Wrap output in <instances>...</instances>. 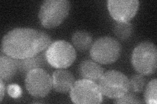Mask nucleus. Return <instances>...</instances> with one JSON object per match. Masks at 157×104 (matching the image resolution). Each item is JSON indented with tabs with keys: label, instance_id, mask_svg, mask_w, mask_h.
<instances>
[{
	"label": "nucleus",
	"instance_id": "nucleus-1",
	"mask_svg": "<svg viewBox=\"0 0 157 104\" xmlns=\"http://www.w3.org/2000/svg\"><path fill=\"white\" fill-rule=\"evenodd\" d=\"M51 38L43 31L18 27L13 29L2 41L1 50L15 59H25L37 56L50 46Z\"/></svg>",
	"mask_w": 157,
	"mask_h": 104
},
{
	"label": "nucleus",
	"instance_id": "nucleus-2",
	"mask_svg": "<svg viewBox=\"0 0 157 104\" xmlns=\"http://www.w3.org/2000/svg\"><path fill=\"white\" fill-rule=\"evenodd\" d=\"M132 64L136 72L143 76H151L157 68V49L149 41L140 43L132 54Z\"/></svg>",
	"mask_w": 157,
	"mask_h": 104
},
{
	"label": "nucleus",
	"instance_id": "nucleus-3",
	"mask_svg": "<svg viewBox=\"0 0 157 104\" xmlns=\"http://www.w3.org/2000/svg\"><path fill=\"white\" fill-rule=\"evenodd\" d=\"M71 3L67 0H47L39 10V19L42 26L55 28L65 20L70 11Z\"/></svg>",
	"mask_w": 157,
	"mask_h": 104
},
{
	"label": "nucleus",
	"instance_id": "nucleus-4",
	"mask_svg": "<svg viewBox=\"0 0 157 104\" xmlns=\"http://www.w3.org/2000/svg\"><path fill=\"white\" fill-rule=\"evenodd\" d=\"M47 62L53 68L65 69L74 63L77 53L73 45L66 41L52 42L45 52Z\"/></svg>",
	"mask_w": 157,
	"mask_h": 104
},
{
	"label": "nucleus",
	"instance_id": "nucleus-5",
	"mask_svg": "<svg viewBox=\"0 0 157 104\" xmlns=\"http://www.w3.org/2000/svg\"><path fill=\"white\" fill-rule=\"evenodd\" d=\"M98 82L102 95L109 98H120L130 91L128 77L117 70L107 71Z\"/></svg>",
	"mask_w": 157,
	"mask_h": 104
},
{
	"label": "nucleus",
	"instance_id": "nucleus-6",
	"mask_svg": "<svg viewBox=\"0 0 157 104\" xmlns=\"http://www.w3.org/2000/svg\"><path fill=\"white\" fill-rule=\"evenodd\" d=\"M121 45L117 39L110 37L99 38L92 44L90 49L92 60L101 64L117 61L121 53Z\"/></svg>",
	"mask_w": 157,
	"mask_h": 104
},
{
	"label": "nucleus",
	"instance_id": "nucleus-7",
	"mask_svg": "<svg viewBox=\"0 0 157 104\" xmlns=\"http://www.w3.org/2000/svg\"><path fill=\"white\" fill-rule=\"evenodd\" d=\"M70 98L77 104H98L103 102L98 84L86 79L75 81L70 90Z\"/></svg>",
	"mask_w": 157,
	"mask_h": 104
},
{
	"label": "nucleus",
	"instance_id": "nucleus-8",
	"mask_svg": "<svg viewBox=\"0 0 157 104\" xmlns=\"http://www.w3.org/2000/svg\"><path fill=\"white\" fill-rule=\"evenodd\" d=\"M25 87L31 96L37 98L46 97L52 88V79L41 68L33 69L26 74Z\"/></svg>",
	"mask_w": 157,
	"mask_h": 104
},
{
	"label": "nucleus",
	"instance_id": "nucleus-9",
	"mask_svg": "<svg viewBox=\"0 0 157 104\" xmlns=\"http://www.w3.org/2000/svg\"><path fill=\"white\" fill-rule=\"evenodd\" d=\"M138 0H109L107 9L111 16L118 22H128L137 14Z\"/></svg>",
	"mask_w": 157,
	"mask_h": 104
},
{
	"label": "nucleus",
	"instance_id": "nucleus-10",
	"mask_svg": "<svg viewBox=\"0 0 157 104\" xmlns=\"http://www.w3.org/2000/svg\"><path fill=\"white\" fill-rule=\"evenodd\" d=\"M52 88L59 93H66L70 91L75 83V77L70 71L58 69L52 74Z\"/></svg>",
	"mask_w": 157,
	"mask_h": 104
},
{
	"label": "nucleus",
	"instance_id": "nucleus-11",
	"mask_svg": "<svg viewBox=\"0 0 157 104\" xmlns=\"http://www.w3.org/2000/svg\"><path fill=\"white\" fill-rule=\"evenodd\" d=\"M78 72L83 79L97 82L104 74V70L94 61L85 60L80 63Z\"/></svg>",
	"mask_w": 157,
	"mask_h": 104
},
{
	"label": "nucleus",
	"instance_id": "nucleus-12",
	"mask_svg": "<svg viewBox=\"0 0 157 104\" xmlns=\"http://www.w3.org/2000/svg\"><path fill=\"white\" fill-rule=\"evenodd\" d=\"M18 69V59L9 57L6 54L0 56V78L5 82L13 80Z\"/></svg>",
	"mask_w": 157,
	"mask_h": 104
},
{
	"label": "nucleus",
	"instance_id": "nucleus-13",
	"mask_svg": "<svg viewBox=\"0 0 157 104\" xmlns=\"http://www.w3.org/2000/svg\"><path fill=\"white\" fill-rule=\"evenodd\" d=\"M47 63L45 53H39L37 56L25 59H18V70L23 73H28L33 69L41 68Z\"/></svg>",
	"mask_w": 157,
	"mask_h": 104
},
{
	"label": "nucleus",
	"instance_id": "nucleus-14",
	"mask_svg": "<svg viewBox=\"0 0 157 104\" xmlns=\"http://www.w3.org/2000/svg\"><path fill=\"white\" fill-rule=\"evenodd\" d=\"M71 41L73 46L80 52H85L90 49L92 45V34L86 31H77L73 34Z\"/></svg>",
	"mask_w": 157,
	"mask_h": 104
},
{
	"label": "nucleus",
	"instance_id": "nucleus-15",
	"mask_svg": "<svg viewBox=\"0 0 157 104\" xmlns=\"http://www.w3.org/2000/svg\"><path fill=\"white\" fill-rule=\"evenodd\" d=\"M113 31L115 35L122 41L128 39L134 32V27L130 22H118L113 25Z\"/></svg>",
	"mask_w": 157,
	"mask_h": 104
},
{
	"label": "nucleus",
	"instance_id": "nucleus-16",
	"mask_svg": "<svg viewBox=\"0 0 157 104\" xmlns=\"http://www.w3.org/2000/svg\"><path fill=\"white\" fill-rule=\"evenodd\" d=\"M156 79L151 80L146 87L144 94L145 102L148 104H156Z\"/></svg>",
	"mask_w": 157,
	"mask_h": 104
},
{
	"label": "nucleus",
	"instance_id": "nucleus-17",
	"mask_svg": "<svg viewBox=\"0 0 157 104\" xmlns=\"http://www.w3.org/2000/svg\"><path fill=\"white\" fill-rule=\"evenodd\" d=\"M146 83V80L141 74H136L130 80V90L136 93L141 92L144 90Z\"/></svg>",
	"mask_w": 157,
	"mask_h": 104
},
{
	"label": "nucleus",
	"instance_id": "nucleus-18",
	"mask_svg": "<svg viewBox=\"0 0 157 104\" xmlns=\"http://www.w3.org/2000/svg\"><path fill=\"white\" fill-rule=\"evenodd\" d=\"M115 103H143L140 98L137 96L134 93L128 92L126 93L125 95L122 96L120 98H116L115 101Z\"/></svg>",
	"mask_w": 157,
	"mask_h": 104
},
{
	"label": "nucleus",
	"instance_id": "nucleus-19",
	"mask_svg": "<svg viewBox=\"0 0 157 104\" xmlns=\"http://www.w3.org/2000/svg\"><path fill=\"white\" fill-rule=\"evenodd\" d=\"M7 91L9 96L13 98H18L22 96V90L21 87L17 84H11L9 85Z\"/></svg>",
	"mask_w": 157,
	"mask_h": 104
},
{
	"label": "nucleus",
	"instance_id": "nucleus-20",
	"mask_svg": "<svg viewBox=\"0 0 157 104\" xmlns=\"http://www.w3.org/2000/svg\"><path fill=\"white\" fill-rule=\"evenodd\" d=\"M0 102H2L6 92V86H5L4 81L0 78Z\"/></svg>",
	"mask_w": 157,
	"mask_h": 104
}]
</instances>
